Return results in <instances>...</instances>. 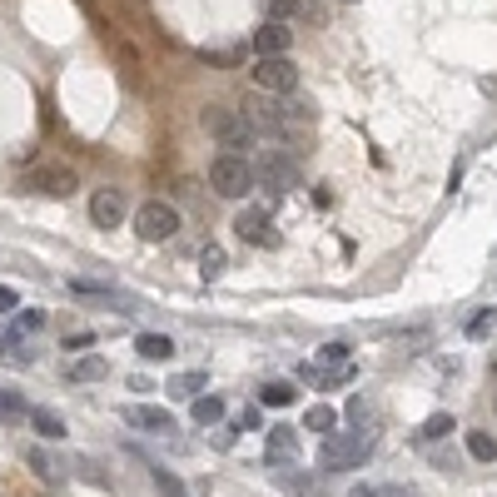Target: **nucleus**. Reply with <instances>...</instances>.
<instances>
[{
	"mask_svg": "<svg viewBox=\"0 0 497 497\" xmlns=\"http://www.w3.org/2000/svg\"><path fill=\"white\" fill-rule=\"evenodd\" d=\"M209 189L219 199H244L248 189H254V160H244V154H219V160L209 164Z\"/></svg>",
	"mask_w": 497,
	"mask_h": 497,
	"instance_id": "nucleus-3",
	"label": "nucleus"
},
{
	"mask_svg": "<svg viewBox=\"0 0 497 497\" xmlns=\"http://www.w3.org/2000/svg\"><path fill=\"white\" fill-rule=\"evenodd\" d=\"M20 328H30V334H36V328H45V313L25 309V313H20Z\"/></svg>",
	"mask_w": 497,
	"mask_h": 497,
	"instance_id": "nucleus-32",
	"label": "nucleus"
},
{
	"mask_svg": "<svg viewBox=\"0 0 497 497\" xmlns=\"http://www.w3.org/2000/svg\"><path fill=\"white\" fill-rule=\"evenodd\" d=\"M70 294L75 298H90V304H105V309H114V313H135L139 309L130 294H114V288L95 284V279H70Z\"/></svg>",
	"mask_w": 497,
	"mask_h": 497,
	"instance_id": "nucleus-10",
	"label": "nucleus"
},
{
	"mask_svg": "<svg viewBox=\"0 0 497 497\" xmlns=\"http://www.w3.org/2000/svg\"><path fill=\"white\" fill-rule=\"evenodd\" d=\"M189 403H194V408H189V413H194V422H199V428H209V422H219L224 418V398H204V393H199V398H189Z\"/></svg>",
	"mask_w": 497,
	"mask_h": 497,
	"instance_id": "nucleus-18",
	"label": "nucleus"
},
{
	"mask_svg": "<svg viewBox=\"0 0 497 497\" xmlns=\"http://www.w3.org/2000/svg\"><path fill=\"white\" fill-rule=\"evenodd\" d=\"M105 373H110V363L99 359V353H85V359L70 363V378H75V383H99Z\"/></svg>",
	"mask_w": 497,
	"mask_h": 497,
	"instance_id": "nucleus-15",
	"label": "nucleus"
},
{
	"mask_svg": "<svg viewBox=\"0 0 497 497\" xmlns=\"http://www.w3.org/2000/svg\"><path fill=\"white\" fill-rule=\"evenodd\" d=\"M30 422H36V428H40V438H65V418H60V413L36 408V413H30Z\"/></svg>",
	"mask_w": 497,
	"mask_h": 497,
	"instance_id": "nucleus-20",
	"label": "nucleus"
},
{
	"mask_svg": "<svg viewBox=\"0 0 497 497\" xmlns=\"http://www.w3.org/2000/svg\"><path fill=\"white\" fill-rule=\"evenodd\" d=\"M373 447V433L368 428H348V433H328L319 447V468L328 472H343V468H363V458H368Z\"/></svg>",
	"mask_w": 497,
	"mask_h": 497,
	"instance_id": "nucleus-1",
	"label": "nucleus"
},
{
	"mask_svg": "<svg viewBox=\"0 0 497 497\" xmlns=\"http://www.w3.org/2000/svg\"><path fill=\"white\" fill-rule=\"evenodd\" d=\"M348 497H413L408 487H398V483H359Z\"/></svg>",
	"mask_w": 497,
	"mask_h": 497,
	"instance_id": "nucleus-23",
	"label": "nucleus"
},
{
	"mask_svg": "<svg viewBox=\"0 0 497 497\" xmlns=\"http://www.w3.org/2000/svg\"><path fill=\"white\" fill-rule=\"evenodd\" d=\"M164 388H170V398H199V388H209V378L204 373H174Z\"/></svg>",
	"mask_w": 497,
	"mask_h": 497,
	"instance_id": "nucleus-17",
	"label": "nucleus"
},
{
	"mask_svg": "<svg viewBox=\"0 0 497 497\" xmlns=\"http://www.w3.org/2000/svg\"><path fill=\"white\" fill-rule=\"evenodd\" d=\"M468 453L477 462H493L497 458V438L493 433H468Z\"/></svg>",
	"mask_w": 497,
	"mask_h": 497,
	"instance_id": "nucleus-24",
	"label": "nucleus"
},
{
	"mask_svg": "<svg viewBox=\"0 0 497 497\" xmlns=\"http://www.w3.org/2000/svg\"><path fill=\"white\" fill-rule=\"evenodd\" d=\"M239 114H244V120L254 124V130H259V135H279V139L288 135V120H284V110H279L273 99H264V95L244 99V110H239Z\"/></svg>",
	"mask_w": 497,
	"mask_h": 497,
	"instance_id": "nucleus-9",
	"label": "nucleus"
},
{
	"mask_svg": "<svg viewBox=\"0 0 497 497\" xmlns=\"http://www.w3.org/2000/svg\"><path fill=\"white\" fill-rule=\"evenodd\" d=\"M135 234L145 239V244H164V239H174V234H179V209L164 204V199L139 204V209H135Z\"/></svg>",
	"mask_w": 497,
	"mask_h": 497,
	"instance_id": "nucleus-4",
	"label": "nucleus"
},
{
	"mask_svg": "<svg viewBox=\"0 0 497 497\" xmlns=\"http://www.w3.org/2000/svg\"><path fill=\"white\" fill-rule=\"evenodd\" d=\"M15 309H20V298H15V288H5V284H0V313H15Z\"/></svg>",
	"mask_w": 497,
	"mask_h": 497,
	"instance_id": "nucleus-31",
	"label": "nucleus"
},
{
	"mask_svg": "<svg viewBox=\"0 0 497 497\" xmlns=\"http://www.w3.org/2000/svg\"><path fill=\"white\" fill-rule=\"evenodd\" d=\"M199 124H204V130H209V135L219 139L224 149H229V154L259 145V130H254V124H248L239 110H224V105H209V110L199 114Z\"/></svg>",
	"mask_w": 497,
	"mask_h": 497,
	"instance_id": "nucleus-2",
	"label": "nucleus"
},
{
	"mask_svg": "<svg viewBox=\"0 0 497 497\" xmlns=\"http://www.w3.org/2000/svg\"><path fill=\"white\" fill-rule=\"evenodd\" d=\"M269 458L273 462H294L298 458V433L288 428V422H279V428H269Z\"/></svg>",
	"mask_w": 497,
	"mask_h": 497,
	"instance_id": "nucleus-13",
	"label": "nucleus"
},
{
	"mask_svg": "<svg viewBox=\"0 0 497 497\" xmlns=\"http://www.w3.org/2000/svg\"><path fill=\"white\" fill-rule=\"evenodd\" d=\"M124 422H135V428H145V433H170L174 418L164 408H149V403H135V408H124Z\"/></svg>",
	"mask_w": 497,
	"mask_h": 497,
	"instance_id": "nucleus-12",
	"label": "nucleus"
},
{
	"mask_svg": "<svg viewBox=\"0 0 497 497\" xmlns=\"http://www.w3.org/2000/svg\"><path fill=\"white\" fill-rule=\"evenodd\" d=\"M493 323H497V309H487V313H477V319L468 323V334H472V338H483L487 328H493Z\"/></svg>",
	"mask_w": 497,
	"mask_h": 497,
	"instance_id": "nucleus-29",
	"label": "nucleus"
},
{
	"mask_svg": "<svg viewBox=\"0 0 497 497\" xmlns=\"http://www.w3.org/2000/svg\"><path fill=\"white\" fill-rule=\"evenodd\" d=\"M348 359V343H328V348H319V363L328 368V363H343Z\"/></svg>",
	"mask_w": 497,
	"mask_h": 497,
	"instance_id": "nucleus-30",
	"label": "nucleus"
},
{
	"mask_svg": "<svg viewBox=\"0 0 497 497\" xmlns=\"http://www.w3.org/2000/svg\"><path fill=\"white\" fill-rule=\"evenodd\" d=\"M25 189H30V194H40V199H70L75 189H80V174L65 170V164H45V170L25 174Z\"/></svg>",
	"mask_w": 497,
	"mask_h": 497,
	"instance_id": "nucleus-6",
	"label": "nucleus"
},
{
	"mask_svg": "<svg viewBox=\"0 0 497 497\" xmlns=\"http://www.w3.org/2000/svg\"><path fill=\"white\" fill-rule=\"evenodd\" d=\"M453 428H458V422H453V413H433V418L422 422V438H447Z\"/></svg>",
	"mask_w": 497,
	"mask_h": 497,
	"instance_id": "nucleus-27",
	"label": "nucleus"
},
{
	"mask_svg": "<svg viewBox=\"0 0 497 497\" xmlns=\"http://www.w3.org/2000/svg\"><path fill=\"white\" fill-rule=\"evenodd\" d=\"M288 45H294V25L288 20H269L254 30V55H288Z\"/></svg>",
	"mask_w": 497,
	"mask_h": 497,
	"instance_id": "nucleus-11",
	"label": "nucleus"
},
{
	"mask_svg": "<svg viewBox=\"0 0 497 497\" xmlns=\"http://www.w3.org/2000/svg\"><path fill=\"white\" fill-rule=\"evenodd\" d=\"M319 368V363H313ZM313 383H323V388H338V383H353V363H338V368H328V373H313Z\"/></svg>",
	"mask_w": 497,
	"mask_h": 497,
	"instance_id": "nucleus-25",
	"label": "nucleus"
},
{
	"mask_svg": "<svg viewBox=\"0 0 497 497\" xmlns=\"http://www.w3.org/2000/svg\"><path fill=\"white\" fill-rule=\"evenodd\" d=\"M294 398H298L294 383H264V408H288Z\"/></svg>",
	"mask_w": 497,
	"mask_h": 497,
	"instance_id": "nucleus-22",
	"label": "nucleus"
},
{
	"mask_svg": "<svg viewBox=\"0 0 497 497\" xmlns=\"http://www.w3.org/2000/svg\"><path fill=\"white\" fill-rule=\"evenodd\" d=\"M199 273H204V279H219L224 273V248L219 244H209L204 254H199Z\"/></svg>",
	"mask_w": 497,
	"mask_h": 497,
	"instance_id": "nucleus-26",
	"label": "nucleus"
},
{
	"mask_svg": "<svg viewBox=\"0 0 497 497\" xmlns=\"http://www.w3.org/2000/svg\"><path fill=\"white\" fill-rule=\"evenodd\" d=\"M135 348L145 353L149 363H170V359H174V338H170V334H139Z\"/></svg>",
	"mask_w": 497,
	"mask_h": 497,
	"instance_id": "nucleus-14",
	"label": "nucleus"
},
{
	"mask_svg": "<svg viewBox=\"0 0 497 497\" xmlns=\"http://www.w3.org/2000/svg\"><path fill=\"white\" fill-rule=\"evenodd\" d=\"M234 428H259V408H244V413H239V422H234Z\"/></svg>",
	"mask_w": 497,
	"mask_h": 497,
	"instance_id": "nucleus-35",
	"label": "nucleus"
},
{
	"mask_svg": "<svg viewBox=\"0 0 497 497\" xmlns=\"http://www.w3.org/2000/svg\"><path fill=\"white\" fill-rule=\"evenodd\" d=\"M304 428H313V433H334V428H338V408H328V403H313V408L304 413Z\"/></svg>",
	"mask_w": 497,
	"mask_h": 497,
	"instance_id": "nucleus-19",
	"label": "nucleus"
},
{
	"mask_svg": "<svg viewBox=\"0 0 497 497\" xmlns=\"http://www.w3.org/2000/svg\"><path fill=\"white\" fill-rule=\"evenodd\" d=\"M25 458H30V468H36L45 483H65V462H60V458H50L45 447H30Z\"/></svg>",
	"mask_w": 497,
	"mask_h": 497,
	"instance_id": "nucleus-16",
	"label": "nucleus"
},
{
	"mask_svg": "<svg viewBox=\"0 0 497 497\" xmlns=\"http://www.w3.org/2000/svg\"><path fill=\"white\" fill-rule=\"evenodd\" d=\"M254 85L264 90V95H294L298 90V70L288 55H259V65H254Z\"/></svg>",
	"mask_w": 497,
	"mask_h": 497,
	"instance_id": "nucleus-5",
	"label": "nucleus"
},
{
	"mask_svg": "<svg viewBox=\"0 0 497 497\" xmlns=\"http://www.w3.org/2000/svg\"><path fill=\"white\" fill-rule=\"evenodd\" d=\"M284 15H288V20H294V15H298V20H313L319 11H313L309 0H273V20H284Z\"/></svg>",
	"mask_w": 497,
	"mask_h": 497,
	"instance_id": "nucleus-21",
	"label": "nucleus"
},
{
	"mask_svg": "<svg viewBox=\"0 0 497 497\" xmlns=\"http://www.w3.org/2000/svg\"><path fill=\"white\" fill-rule=\"evenodd\" d=\"M234 234L244 239V244H264V248H279L284 239H279V229H273V219L264 209H239L234 214Z\"/></svg>",
	"mask_w": 497,
	"mask_h": 497,
	"instance_id": "nucleus-8",
	"label": "nucleus"
},
{
	"mask_svg": "<svg viewBox=\"0 0 497 497\" xmlns=\"http://www.w3.org/2000/svg\"><path fill=\"white\" fill-rule=\"evenodd\" d=\"M154 483H160V493H164V497H185V487H179V477H174V472L154 468Z\"/></svg>",
	"mask_w": 497,
	"mask_h": 497,
	"instance_id": "nucleus-28",
	"label": "nucleus"
},
{
	"mask_svg": "<svg viewBox=\"0 0 497 497\" xmlns=\"http://www.w3.org/2000/svg\"><path fill=\"white\" fill-rule=\"evenodd\" d=\"M348 418L363 422V418H368V403H363V398H353V403H348Z\"/></svg>",
	"mask_w": 497,
	"mask_h": 497,
	"instance_id": "nucleus-34",
	"label": "nucleus"
},
{
	"mask_svg": "<svg viewBox=\"0 0 497 497\" xmlns=\"http://www.w3.org/2000/svg\"><path fill=\"white\" fill-rule=\"evenodd\" d=\"M0 413H25L20 393H0Z\"/></svg>",
	"mask_w": 497,
	"mask_h": 497,
	"instance_id": "nucleus-33",
	"label": "nucleus"
},
{
	"mask_svg": "<svg viewBox=\"0 0 497 497\" xmlns=\"http://www.w3.org/2000/svg\"><path fill=\"white\" fill-rule=\"evenodd\" d=\"M90 219H95V229H120V224L130 219L124 189H95V194H90Z\"/></svg>",
	"mask_w": 497,
	"mask_h": 497,
	"instance_id": "nucleus-7",
	"label": "nucleus"
}]
</instances>
